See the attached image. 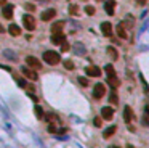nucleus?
<instances>
[{
	"label": "nucleus",
	"mask_w": 149,
	"mask_h": 148,
	"mask_svg": "<svg viewBox=\"0 0 149 148\" xmlns=\"http://www.w3.org/2000/svg\"><path fill=\"white\" fill-rule=\"evenodd\" d=\"M43 60H45V63L55 66V65H58V63L61 61V57H59V53H56V52L48 50V52H45L43 53Z\"/></svg>",
	"instance_id": "1"
},
{
	"label": "nucleus",
	"mask_w": 149,
	"mask_h": 148,
	"mask_svg": "<svg viewBox=\"0 0 149 148\" xmlns=\"http://www.w3.org/2000/svg\"><path fill=\"white\" fill-rule=\"evenodd\" d=\"M23 24L27 31H34L35 29V20H34L32 15H24L23 16Z\"/></svg>",
	"instance_id": "2"
},
{
	"label": "nucleus",
	"mask_w": 149,
	"mask_h": 148,
	"mask_svg": "<svg viewBox=\"0 0 149 148\" xmlns=\"http://www.w3.org/2000/svg\"><path fill=\"white\" fill-rule=\"evenodd\" d=\"M104 94H106L104 84H96V85L93 87V97H95L96 100L103 98V97H104Z\"/></svg>",
	"instance_id": "3"
},
{
	"label": "nucleus",
	"mask_w": 149,
	"mask_h": 148,
	"mask_svg": "<svg viewBox=\"0 0 149 148\" xmlns=\"http://www.w3.org/2000/svg\"><path fill=\"white\" fill-rule=\"evenodd\" d=\"M26 63H27L29 68H31V69H34V71H35V69H40V68H42V63L39 61L35 57H27V58H26Z\"/></svg>",
	"instance_id": "4"
},
{
	"label": "nucleus",
	"mask_w": 149,
	"mask_h": 148,
	"mask_svg": "<svg viewBox=\"0 0 149 148\" xmlns=\"http://www.w3.org/2000/svg\"><path fill=\"white\" fill-rule=\"evenodd\" d=\"M101 118L106 121H111L114 118V110L111 106H104V108H101Z\"/></svg>",
	"instance_id": "5"
},
{
	"label": "nucleus",
	"mask_w": 149,
	"mask_h": 148,
	"mask_svg": "<svg viewBox=\"0 0 149 148\" xmlns=\"http://www.w3.org/2000/svg\"><path fill=\"white\" fill-rule=\"evenodd\" d=\"M21 73L24 74L26 77L27 79H31V81H37V79H39V76H37V73L34 69H31V68H21Z\"/></svg>",
	"instance_id": "6"
},
{
	"label": "nucleus",
	"mask_w": 149,
	"mask_h": 148,
	"mask_svg": "<svg viewBox=\"0 0 149 148\" xmlns=\"http://www.w3.org/2000/svg\"><path fill=\"white\" fill-rule=\"evenodd\" d=\"M85 73H87V76H92V77H100L101 76V69L98 66H88L85 69Z\"/></svg>",
	"instance_id": "7"
},
{
	"label": "nucleus",
	"mask_w": 149,
	"mask_h": 148,
	"mask_svg": "<svg viewBox=\"0 0 149 148\" xmlns=\"http://www.w3.org/2000/svg\"><path fill=\"white\" fill-rule=\"evenodd\" d=\"M2 15H3V18H7V20H11L13 18V5L11 3H5Z\"/></svg>",
	"instance_id": "8"
},
{
	"label": "nucleus",
	"mask_w": 149,
	"mask_h": 148,
	"mask_svg": "<svg viewBox=\"0 0 149 148\" xmlns=\"http://www.w3.org/2000/svg\"><path fill=\"white\" fill-rule=\"evenodd\" d=\"M64 40H66V37H64V34H63V32H55L51 36V42L55 44V45H61Z\"/></svg>",
	"instance_id": "9"
},
{
	"label": "nucleus",
	"mask_w": 149,
	"mask_h": 148,
	"mask_svg": "<svg viewBox=\"0 0 149 148\" xmlns=\"http://www.w3.org/2000/svg\"><path fill=\"white\" fill-rule=\"evenodd\" d=\"M114 8H116V0H106L104 10H106V13H108L109 16H112L114 15Z\"/></svg>",
	"instance_id": "10"
},
{
	"label": "nucleus",
	"mask_w": 149,
	"mask_h": 148,
	"mask_svg": "<svg viewBox=\"0 0 149 148\" xmlns=\"http://www.w3.org/2000/svg\"><path fill=\"white\" fill-rule=\"evenodd\" d=\"M101 32L104 34L106 37L112 36V26H111V23H101Z\"/></svg>",
	"instance_id": "11"
},
{
	"label": "nucleus",
	"mask_w": 149,
	"mask_h": 148,
	"mask_svg": "<svg viewBox=\"0 0 149 148\" xmlns=\"http://www.w3.org/2000/svg\"><path fill=\"white\" fill-rule=\"evenodd\" d=\"M55 15H56V11H55V8H48L45 10L43 13H42V21H50L55 18Z\"/></svg>",
	"instance_id": "12"
},
{
	"label": "nucleus",
	"mask_w": 149,
	"mask_h": 148,
	"mask_svg": "<svg viewBox=\"0 0 149 148\" xmlns=\"http://www.w3.org/2000/svg\"><path fill=\"white\" fill-rule=\"evenodd\" d=\"M132 118H133L132 108H130V106H125L124 108V121H125V122H130V121H132Z\"/></svg>",
	"instance_id": "13"
},
{
	"label": "nucleus",
	"mask_w": 149,
	"mask_h": 148,
	"mask_svg": "<svg viewBox=\"0 0 149 148\" xmlns=\"http://www.w3.org/2000/svg\"><path fill=\"white\" fill-rule=\"evenodd\" d=\"M64 21H58V23H55V24L51 26V34H55V32H61L63 31V28H64Z\"/></svg>",
	"instance_id": "14"
},
{
	"label": "nucleus",
	"mask_w": 149,
	"mask_h": 148,
	"mask_svg": "<svg viewBox=\"0 0 149 148\" xmlns=\"http://www.w3.org/2000/svg\"><path fill=\"white\" fill-rule=\"evenodd\" d=\"M108 84L112 87V90H116L117 87H119V79L116 76H108Z\"/></svg>",
	"instance_id": "15"
},
{
	"label": "nucleus",
	"mask_w": 149,
	"mask_h": 148,
	"mask_svg": "<svg viewBox=\"0 0 149 148\" xmlns=\"http://www.w3.org/2000/svg\"><path fill=\"white\" fill-rule=\"evenodd\" d=\"M8 32L11 34L13 37H16V36H19V34H21V28H19V26H16V24H10Z\"/></svg>",
	"instance_id": "16"
},
{
	"label": "nucleus",
	"mask_w": 149,
	"mask_h": 148,
	"mask_svg": "<svg viewBox=\"0 0 149 148\" xmlns=\"http://www.w3.org/2000/svg\"><path fill=\"white\" fill-rule=\"evenodd\" d=\"M116 31H117V36L120 37V39H127V31H125V26L124 24H119Z\"/></svg>",
	"instance_id": "17"
},
{
	"label": "nucleus",
	"mask_w": 149,
	"mask_h": 148,
	"mask_svg": "<svg viewBox=\"0 0 149 148\" xmlns=\"http://www.w3.org/2000/svg\"><path fill=\"white\" fill-rule=\"evenodd\" d=\"M116 126H111V127H108L106 129L104 132H103V137H104V139H109V137H112L114 134H116Z\"/></svg>",
	"instance_id": "18"
},
{
	"label": "nucleus",
	"mask_w": 149,
	"mask_h": 148,
	"mask_svg": "<svg viewBox=\"0 0 149 148\" xmlns=\"http://www.w3.org/2000/svg\"><path fill=\"white\" fill-rule=\"evenodd\" d=\"M34 111H35V116L39 118V119H43V116H45V113H43V110H42L39 105H35V108H34Z\"/></svg>",
	"instance_id": "19"
},
{
	"label": "nucleus",
	"mask_w": 149,
	"mask_h": 148,
	"mask_svg": "<svg viewBox=\"0 0 149 148\" xmlns=\"http://www.w3.org/2000/svg\"><path fill=\"white\" fill-rule=\"evenodd\" d=\"M109 102L112 103V105H117V103H119V97H117V94L116 92H111V95H109Z\"/></svg>",
	"instance_id": "20"
},
{
	"label": "nucleus",
	"mask_w": 149,
	"mask_h": 148,
	"mask_svg": "<svg viewBox=\"0 0 149 148\" xmlns=\"http://www.w3.org/2000/svg\"><path fill=\"white\" fill-rule=\"evenodd\" d=\"M108 53H109V57L112 58V60H117V58H119V55H117V52H116V48H114V47H109V48H108Z\"/></svg>",
	"instance_id": "21"
},
{
	"label": "nucleus",
	"mask_w": 149,
	"mask_h": 148,
	"mask_svg": "<svg viewBox=\"0 0 149 148\" xmlns=\"http://www.w3.org/2000/svg\"><path fill=\"white\" fill-rule=\"evenodd\" d=\"M74 48H76V53L77 55H84L85 53V47L80 45V44H76V45H74Z\"/></svg>",
	"instance_id": "22"
},
{
	"label": "nucleus",
	"mask_w": 149,
	"mask_h": 148,
	"mask_svg": "<svg viewBox=\"0 0 149 148\" xmlns=\"http://www.w3.org/2000/svg\"><path fill=\"white\" fill-rule=\"evenodd\" d=\"M95 11H96V10H95V7H92V5H87V7H85V13H87V15H90V16H93V15H95Z\"/></svg>",
	"instance_id": "23"
},
{
	"label": "nucleus",
	"mask_w": 149,
	"mask_h": 148,
	"mask_svg": "<svg viewBox=\"0 0 149 148\" xmlns=\"http://www.w3.org/2000/svg\"><path fill=\"white\" fill-rule=\"evenodd\" d=\"M106 74L108 76H116V71H114L112 65H106Z\"/></svg>",
	"instance_id": "24"
},
{
	"label": "nucleus",
	"mask_w": 149,
	"mask_h": 148,
	"mask_svg": "<svg viewBox=\"0 0 149 148\" xmlns=\"http://www.w3.org/2000/svg\"><path fill=\"white\" fill-rule=\"evenodd\" d=\"M69 11H71V15L77 16V15H79V7H77V5H71V7H69Z\"/></svg>",
	"instance_id": "25"
},
{
	"label": "nucleus",
	"mask_w": 149,
	"mask_h": 148,
	"mask_svg": "<svg viewBox=\"0 0 149 148\" xmlns=\"http://www.w3.org/2000/svg\"><path fill=\"white\" fill-rule=\"evenodd\" d=\"M64 68H66V69H69V71H72L74 69V63L71 61V60H66V61H64Z\"/></svg>",
	"instance_id": "26"
},
{
	"label": "nucleus",
	"mask_w": 149,
	"mask_h": 148,
	"mask_svg": "<svg viewBox=\"0 0 149 148\" xmlns=\"http://www.w3.org/2000/svg\"><path fill=\"white\" fill-rule=\"evenodd\" d=\"M16 82L19 84V87H23V89L27 87V85H26V81H24V79H21V77H16Z\"/></svg>",
	"instance_id": "27"
},
{
	"label": "nucleus",
	"mask_w": 149,
	"mask_h": 148,
	"mask_svg": "<svg viewBox=\"0 0 149 148\" xmlns=\"http://www.w3.org/2000/svg\"><path fill=\"white\" fill-rule=\"evenodd\" d=\"M93 124H95L96 127H101V124H103V121H101V118H95V119H93Z\"/></svg>",
	"instance_id": "28"
},
{
	"label": "nucleus",
	"mask_w": 149,
	"mask_h": 148,
	"mask_svg": "<svg viewBox=\"0 0 149 148\" xmlns=\"http://www.w3.org/2000/svg\"><path fill=\"white\" fill-rule=\"evenodd\" d=\"M79 82H80L84 87H87V85H88V81H87V77H79Z\"/></svg>",
	"instance_id": "29"
},
{
	"label": "nucleus",
	"mask_w": 149,
	"mask_h": 148,
	"mask_svg": "<svg viewBox=\"0 0 149 148\" xmlns=\"http://www.w3.org/2000/svg\"><path fill=\"white\" fill-rule=\"evenodd\" d=\"M61 48H63V52H67V50L71 48V47H69V44H66V42H63V44H61Z\"/></svg>",
	"instance_id": "30"
},
{
	"label": "nucleus",
	"mask_w": 149,
	"mask_h": 148,
	"mask_svg": "<svg viewBox=\"0 0 149 148\" xmlns=\"http://www.w3.org/2000/svg\"><path fill=\"white\" fill-rule=\"evenodd\" d=\"M26 10H29V11H34V10H35V7H34L32 3H26Z\"/></svg>",
	"instance_id": "31"
},
{
	"label": "nucleus",
	"mask_w": 149,
	"mask_h": 148,
	"mask_svg": "<svg viewBox=\"0 0 149 148\" xmlns=\"http://www.w3.org/2000/svg\"><path fill=\"white\" fill-rule=\"evenodd\" d=\"M45 119H48V121H55V114H51V113H50V114H47V116H43Z\"/></svg>",
	"instance_id": "32"
},
{
	"label": "nucleus",
	"mask_w": 149,
	"mask_h": 148,
	"mask_svg": "<svg viewBox=\"0 0 149 148\" xmlns=\"http://www.w3.org/2000/svg\"><path fill=\"white\" fill-rule=\"evenodd\" d=\"M48 132H56V127H55L53 124H50V126H48Z\"/></svg>",
	"instance_id": "33"
},
{
	"label": "nucleus",
	"mask_w": 149,
	"mask_h": 148,
	"mask_svg": "<svg viewBox=\"0 0 149 148\" xmlns=\"http://www.w3.org/2000/svg\"><path fill=\"white\" fill-rule=\"evenodd\" d=\"M5 3H7V0H0V5H2V7H3Z\"/></svg>",
	"instance_id": "34"
},
{
	"label": "nucleus",
	"mask_w": 149,
	"mask_h": 148,
	"mask_svg": "<svg viewBox=\"0 0 149 148\" xmlns=\"http://www.w3.org/2000/svg\"><path fill=\"white\" fill-rule=\"evenodd\" d=\"M138 3H140V5H143V3H146V0H138Z\"/></svg>",
	"instance_id": "35"
},
{
	"label": "nucleus",
	"mask_w": 149,
	"mask_h": 148,
	"mask_svg": "<svg viewBox=\"0 0 149 148\" xmlns=\"http://www.w3.org/2000/svg\"><path fill=\"white\" fill-rule=\"evenodd\" d=\"M109 148H119V147H116V145H111V147H109Z\"/></svg>",
	"instance_id": "36"
},
{
	"label": "nucleus",
	"mask_w": 149,
	"mask_h": 148,
	"mask_svg": "<svg viewBox=\"0 0 149 148\" xmlns=\"http://www.w3.org/2000/svg\"><path fill=\"white\" fill-rule=\"evenodd\" d=\"M125 148H133V147H132V145H127V147H125Z\"/></svg>",
	"instance_id": "37"
},
{
	"label": "nucleus",
	"mask_w": 149,
	"mask_h": 148,
	"mask_svg": "<svg viewBox=\"0 0 149 148\" xmlns=\"http://www.w3.org/2000/svg\"><path fill=\"white\" fill-rule=\"evenodd\" d=\"M0 32H3V28H2V26H0Z\"/></svg>",
	"instance_id": "38"
},
{
	"label": "nucleus",
	"mask_w": 149,
	"mask_h": 148,
	"mask_svg": "<svg viewBox=\"0 0 149 148\" xmlns=\"http://www.w3.org/2000/svg\"><path fill=\"white\" fill-rule=\"evenodd\" d=\"M100 2H101V0H100Z\"/></svg>",
	"instance_id": "39"
}]
</instances>
